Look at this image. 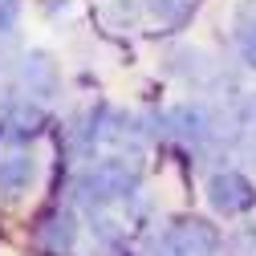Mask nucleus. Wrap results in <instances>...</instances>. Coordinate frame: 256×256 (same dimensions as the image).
<instances>
[{
  "instance_id": "f03ea898",
  "label": "nucleus",
  "mask_w": 256,
  "mask_h": 256,
  "mask_svg": "<svg viewBox=\"0 0 256 256\" xmlns=\"http://www.w3.org/2000/svg\"><path fill=\"white\" fill-rule=\"evenodd\" d=\"M146 4L163 24H175V20H183L191 12V0H146Z\"/></svg>"
},
{
  "instance_id": "20e7f679",
  "label": "nucleus",
  "mask_w": 256,
  "mask_h": 256,
  "mask_svg": "<svg viewBox=\"0 0 256 256\" xmlns=\"http://www.w3.org/2000/svg\"><path fill=\"white\" fill-rule=\"evenodd\" d=\"M20 16V0H0V33H8Z\"/></svg>"
},
{
  "instance_id": "39448f33",
  "label": "nucleus",
  "mask_w": 256,
  "mask_h": 256,
  "mask_svg": "<svg viewBox=\"0 0 256 256\" xmlns=\"http://www.w3.org/2000/svg\"><path fill=\"white\" fill-rule=\"evenodd\" d=\"M240 49H244V57H248V66H256V24H248V28H240Z\"/></svg>"
},
{
  "instance_id": "7ed1b4c3",
  "label": "nucleus",
  "mask_w": 256,
  "mask_h": 256,
  "mask_svg": "<svg viewBox=\"0 0 256 256\" xmlns=\"http://www.w3.org/2000/svg\"><path fill=\"white\" fill-rule=\"evenodd\" d=\"M110 16H114L118 24L130 28V24L138 20V4H134V0H114V4H110Z\"/></svg>"
},
{
  "instance_id": "f257e3e1",
  "label": "nucleus",
  "mask_w": 256,
  "mask_h": 256,
  "mask_svg": "<svg viewBox=\"0 0 256 256\" xmlns=\"http://www.w3.org/2000/svg\"><path fill=\"white\" fill-rule=\"evenodd\" d=\"M216 204L220 208H240V204H248V187L232 175V179H216Z\"/></svg>"
}]
</instances>
